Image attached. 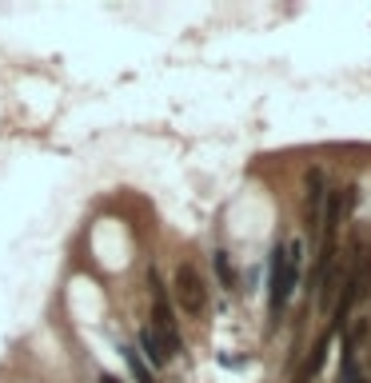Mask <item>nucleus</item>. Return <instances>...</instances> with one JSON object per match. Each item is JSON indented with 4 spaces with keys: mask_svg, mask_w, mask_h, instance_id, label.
Instances as JSON below:
<instances>
[{
    "mask_svg": "<svg viewBox=\"0 0 371 383\" xmlns=\"http://www.w3.org/2000/svg\"><path fill=\"white\" fill-rule=\"evenodd\" d=\"M148 284H152V332H156V339L164 343V351L168 355H176L180 351V327H176V312H172V303H168V296H164V284L160 275L152 271L148 275Z\"/></svg>",
    "mask_w": 371,
    "mask_h": 383,
    "instance_id": "obj_1",
    "label": "nucleus"
},
{
    "mask_svg": "<svg viewBox=\"0 0 371 383\" xmlns=\"http://www.w3.org/2000/svg\"><path fill=\"white\" fill-rule=\"evenodd\" d=\"M176 296H180V307H184L188 316H200V312H204L208 291H204V280H200L196 264H180L176 268Z\"/></svg>",
    "mask_w": 371,
    "mask_h": 383,
    "instance_id": "obj_2",
    "label": "nucleus"
},
{
    "mask_svg": "<svg viewBox=\"0 0 371 383\" xmlns=\"http://www.w3.org/2000/svg\"><path fill=\"white\" fill-rule=\"evenodd\" d=\"M300 268H304V248H300V244H288V264H284V275H279V284L272 287V316L275 319L284 316L291 291H295V284H300Z\"/></svg>",
    "mask_w": 371,
    "mask_h": 383,
    "instance_id": "obj_3",
    "label": "nucleus"
},
{
    "mask_svg": "<svg viewBox=\"0 0 371 383\" xmlns=\"http://www.w3.org/2000/svg\"><path fill=\"white\" fill-rule=\"evenodd\" d=\"M304 188H307V200H304V223H307V236L320 232V216H323V200H327V180H323L320 168H311L304 176Z\"/></svg>",
    "mask_w": 371,
    "mask_h": 383,
    "instance_id": "obj_4",
    "label": "nucleus"
},
{
    "mask_svg": "<svg viewBox=\"0 0 371 383\" xmlns=\"http://www.w3.org/2000/svg\"><path fill=\"white\" fill-rule=\"evenodd\" d=\"M140 359H144L148 367L168 364V351H164V343L156 339V332H152V327H140Z\"/></svg>",
    "mask_w": 371,
    "mask_h": 383,
    "instance_id": "obj_5",
    "label": "nucleus"
},
{
    "mask_svg": "<svg viewBox=\"0 0 371 383\" xmlns=\"http://www.w3.org/2000/svg\"><path fill=\"white\" fill-rule=\"evenodd\" d=\"M327 343H331V335H320V339H316V348H311V355H307V364H304V371H300V380H316V375H320L323 371V359H327Z\"/></svg>",
    "mask_w": 371,
    "mask_h": 383,
    "instance_id": "obj_6",
    "label": "nucleus"
},
{
    "mask_svg": "<svg viewBox=\"0 0 371 383\" xmlns=\"http://www.w3.org/2000/svg\"><path fill=\"white\" fill-rule=\"evenodd\" d=\"M120 351H124V359H128L132 380H136V383H156V375H152V367H148L144 359H140V351H136V348H120Z\"/></svg>",
    "mask_w": 371,
    "mask_h": 383,
    "instance_id": "obj_7",
    "label": "nucleus"
},
{
    "mask_svg": "<svg viewBox=\"0 0 371 383\" xmlns=\"http://www.w3.org/2000/svg\"><path fill=\"white\" fill-rule=\"evenodd\" d=\"M284 264H288V244H275L272 248V259H268V284H279V275H284Z\"/></svg>",
    "mask_w": 371,
    "mask_h": 383,
    "instance_id": "obj_8",
    "label": "nucleus"
},
{
    "mask_svg": "<svg viewBox=\"0 0 371 383\" xmlns=\"http://www.w3.org/2000/svg\"><path fill=\"white\" fill-rule=\"evenodd\" d=\"M212 264H216V275H220V284L232 291V287H236V268L227 264V252H212Z\"/></svg>",
    "mask_w": 371,
    "mask_h": 383,
    "instance_id": "obj_9",
    "label": "nucleus"
},
{
    "mask_svg": "<svg viewBox=\"0 0 371 383\" xmlns=\"http://www.w3.org/2000/svg\"><path fill=\"white\" fill-rule=\"evenodd\" d=\"M368 335H371V323H368V319H359V323L352 327V335H347V339H352V343H363Z\"/></svg>",
    "mask_w": 371,
    "mask_h": 383,
    "instance_id": "obj_10",
    "label": "nucleus"
},
{
    "mask_svg": "<svg viewBox=\"0 0 371 383\" xmlns=\"http://www.w3.org/2000/svg\"><path fill=\"white\" fill-rule=\"evenodd\" d=\"M100 383H124V380H116V375H108V371H104V375H100Z\"/></svg>",
    "mask_w": 371,
    "mask_h": 383,
    "instance_id": "obj_11",
    "label": "nucleus"
},
{
    "mask_svg": "<svg viewBox=\"0 0 371 383\" xmlns=\"http://www.w3.org/2000/svg\"><path fill=\"white\" fill-rule=\"evenodd\" d=\"M352 383H368V380H352Z\"/></svg>",
    "mask_w": 371,
    "mask_h": 383,
    "instance_id": "obj_12",
    "label": "nucleus"
}]
</instances>
